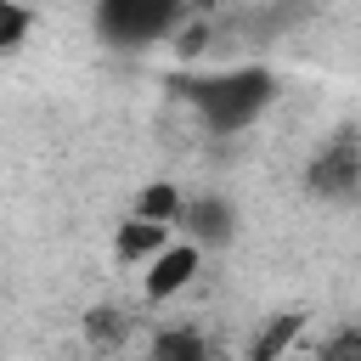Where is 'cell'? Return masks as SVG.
Here are the masks:
<instances>
[{"label": "cell", "mask_w": 361, "mask_h": 361, "mask_svg": "<svg viewBox=\"0 0 361 361\" xmlns=\"http://www.w3.org/2000/svg\"><path fill=\"white\" fill-rule=\"evenodd\" d=\"M23 34H28V11L17 0H0V51H11Z\"/></svg>", "instance_id": "obj_10"}, {"label": "cell", "mask_w": 361, "mask_h": 361, "mask_svg": "<svg viewBox=\"0 0 361 361\" xmlns=\"http://www.w3.org/2000/svg\"><path fill=\"white\" fill-rule=\"evenodd\" d=\"M180 90H186V102L203 113V124H209L214 135H237V130H248V124L271 107L276 79H271L265 68H231V73L186 79Z\"/></svg>", "instance_id": "obj_1"}, {"label": "cell", "mask_w": 361, "mask_h": 361, "mask_svg": "<svg viewBox=\"0 0 361 361\" xmlns=\"http://www.w3.org/2000/svg\"><path fill=\"white\" fill-rule=\"evenodd\" d=\"M192 271H197V248H192V243H175V248H164V254L152 259L147 293H152V299H169V293H180V288L192 282Z\"/></svg>", "instance_id": "obj_3"}, {"label": "cell", "mask_w": 361, "mask_h": 361, "mask_svg": "<svg viewBox=\"0 0 361 361\" xmlns=\"http://www.w3.org/2000/svg\"><path fill=\"white\" fill-rule=\"evenodd\" d=\"M152 355L158 361H203V344H197V333H164Z\"/></svg>", "instance_id": "obj_8"}, {"label": "cell", "mask_w": 361, "mask_h": 361, "mask_svg": "<svg viewBox=\"0 0 361 361\" xmlns=\"http://www.w3.org/2000/svg\"><path fill=\"white\" fill-rule=\"evenodd\" d=\"M175 214H180V192H175V186H147V192H141V220L164 226V220H175Z\"/></svg>", "instance_id": "obj_7"}, {"label": "cell", "mask_w": 361, "mask_h": 361, "mask_svg": "<svg viewBox=\"0 0 361 361\" xmlns=\"http://www.w3.org/2000/svg\"><path fill=\"white\" fill-rule=\"evenodd\" d=\"M164 243V226H152V220H130L124 231H118V259H135V254H147V248H158Z\"/></svg>", "instance_id": "obj_6"}, {"label": "cell", "mask_w": 361, "mask_h": 361, "mask_svg": "<svg viewBox=\"0 0 361 361\" xmlns=\"http://www.w3.org/2000/svg\"><path fill=\"white\" fill-rule=\"evenodd\" d=\"M293 333H299V316H282V322H276V327L254 344V361H276V355H282V344H288Z\"/></svg>", "instance_id": "obj_9"}, {"label": "cell", "mask_w": 361, "mask_h": 361, "mask_svg": "<svg viewBox=\"0 0 361 361\" xmlns=\"http://www.w3.org/2000/svg\"><path fill=\"white\" fill-rule=\"evenodd\" d=\"M175 220H186L197 237H226V226H231V209H220V203H192V209H180Z\"/></svg>", "instance_id": "obj_5"}, {"label": "cell", "mask_w": 361, "mask_h": 361, "mask_svg": "<svg viewBox=\"0 0 361 361\" xmlns=\"http://www.w3.org/2000/svg\"><path fill=\"white\" fill-rule=\"evenodd\" d=\"M180 23V0H96V28L113 45H152Z\"/></svg>", "instance_id": "obj_2"}, {"label": "cell", "mask_w": 361, "mask_h": 361, "mask_svg": "<svg viewBox=\"0 0 361 361\" xmlns=\"http://www.w3.org/2000/svg\"><path fill=\"white\" fill-rule=\"evenodd\" d=\"M350 180H355V141L344 135V141H333V152L316 158V186L322 192H350Z\"/></svg>", "instance_id": "obj_4"}]
</instances>
